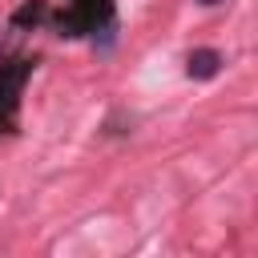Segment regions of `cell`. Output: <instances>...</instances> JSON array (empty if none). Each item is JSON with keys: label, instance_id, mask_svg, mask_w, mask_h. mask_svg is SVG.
Instances as JSON below:
<instances>
[{"label": "cell", "instance_id": "3957f363", "mask_svg": "<svg viewBox=\"0 0 258 258\" xmlns=\"http://www.w3.org/2000/svg\"><path fill=\"white\" fill-rule=\"evenodd\" d=\"M218 69H222V56H218L214 48H198V52H189V60H185V73H189L194 81H210V77H218Z\"/></svg>", "mask_w": 258, "mask_h": 258}, {"label": "cell", "instance_id": "6da1fadb", "mask_svg": "<svg viewBox=\"0 0 258 258\" xmlns=\"http://www.w3.org/2000/svg\"><path fill=\"white\" fill-rule=\"evenodd\" d=\"M48 24L60 36L113 32V0H69L60 12H48Z\"/></svg>", "mask_w": 258, "mask_h": 258}, {"label": "cell", "instance_id": "5b68a950", "mask_svg": "<svg viewBox=\"0 0 258 258\" xmlns=\"http://www.w3.org/2000/svg\"><path fill=\"white\" fill-rule=\"evenodd\" d=\"M198 4H206V8H210V4H222V0H198Z\"/></svg>", "mask_w": 258, "mask_h": 258}, {"label": "cell", "instance_id": "277c9868", "mask_svg": "<svg viewBox=\"0 0 258 258\" xmlns=\"http://www.w3.org/2000/svg\"><path fill=\"white\" fill-rule=\"evenodd\" d=\"M48 12H52L48 0H28L24 8L12 12V28H24V24H32V28H36V24H48Z\"/></svg>", "mask_w": 258, "mask_h": 258}, {"label": "cell", "instance_id": "7a4b0ae2", "mask_svg": "<svg viewBox=\"0 0 258 258\" xmlns=\"http://www.w3.org/2000/svg\"><path fill=\"white\" fill-rule=\"evenodd\" d=\"M28 73H32L28 56L0 48V133H8L16 125V109H20V93H24Z\"/></svg>", "mask_w": 258, "mask_h": 258}]
</instances>
